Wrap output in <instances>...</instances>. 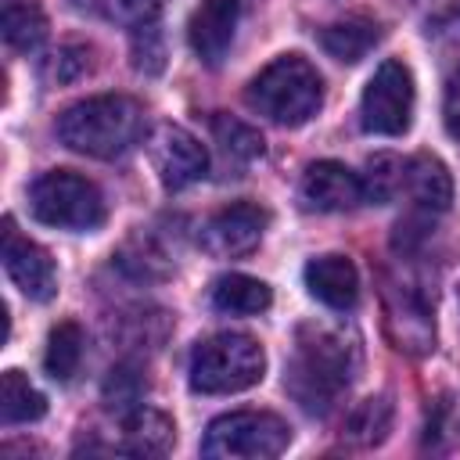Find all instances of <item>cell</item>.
<instances>
[{
  "mask_svg": "<svg viewBox=\"0 0 460 460\" xmlns=\"http://www.w3.org/2000/svg\"><path fill=\"white\" fill-rule=\"evenodd\" d=\"M144 133V108L122 93L75 101L58 115V140L86 158H119Z\"/></svg>",
  "mask_w": 460,
  "mask_h": 460,
  "instance_id": "1",
  "label": "cell"
},
{
  "mask_svg": "<svg viewBox=\"0 0 460 460\" xmlns=\"http://www.w3.org/2000/svg\"><path fill=\"white\" fill-rule=\"evenodd\" d=\"M244 101L277 126H302L323 104V79L302 54H280L248 83Z\"/></svg>",
  "mask_w": 460,
  "mask_h": 460,
  "instance_id": "2",
  "label": "cell"
},
{
  "mask_svg": "<svg viewBox=\"0 0 460 460\" xmlns=\"http://www.w3.org/2000/svg\"><path fill=\"white\" fill-rule=\"evenodd\" d=\"M349 352H352V345H345V338L334 331L313 327V338H309V331H302L298 356H295L284 385L302 402L305 413H327L334 406L338 392L349 388V381H352Z\"/></svg>",
  "mask_w": 460,
  "mask_h": 460,
  "instance_id": "3",
  "label": "cell"
},
{
  "mask_svg": "<svg viewBox=\"0 0 460 460\" xmlns=\"http://www.w3.org/2000/svg\"><path fill=\"white\" fill-rule=\"evenodd\" d=\"M266 374V352L252 334L219 331L190 352V388L201 395H230L259 385Z\"/></svg>",
  "mask_w": 460,
  "mask_h": 460,
  "instance_id": "4",
  "label": "cell"
},
{
  "mask_svg": "<svg viewBox=\"0 0 460 460\" xmlns=\"http://www.w3.org/2000/svg\"><path fill=\"white\" fill-rule=\"evenodd\" d=\"M29 212L43 226L58 230H97L104 223V198L97 183L79 172L50 169L29 187Z\"/></svg>",
  "mask_w": 460,
  "mask_h": 460,
  "instance_id": "5",
  "label": "cell"
},
{
  "mask_svg": "<svg viewBox=\"0 0 460 460\" xmlns=\"http://www.w3.org/2000/svg\"><path fill=\"white\" fill-rule=\"evenodd\" d=\"M288 442H291V428L284 417L270 410H237L208 424L201 438V453L223 460H270L280 456Z\"/></svg>",
  "mask_w": 460,
  "mask_h": 460,
  "instance_id": "6",
  "label": "cell"
},
{
  "mask_svg": "<svg viewBox=\"0 0 460 460\" xmlns=\"http://www.w3.org/2000/svg\"><path fill=\"white\" fill-rule=\"evenodd\" d=\"M359 122L367 133L399 137L413 122V75L402 61H381L359 97Z\"/></svg>",
  "mask_w": 460,
  "mask_h": 460,
  "instance_id": "7",
  "label": "cell"
},
{
  "mask_svg": "<svg viewBox=\"0 0 460 460\" xmlns=\"http://www.w3.org/2000/svg\"><path fill=\"white\" fill-rule=\"evenodd\" d=\"M266 223H270V212L252 205V201H237V205H226L219 212H212L205 223H201V248L216 259H237V255H248L259 248L262 234H266Z\"/></svg>",
  "mask_w": 460,
  "mask_h": 460,
  "instance_id": "8",
  "label": "cell"
},
{
  "mask_svg": "<svg viewBox=\"0 0 460 460\" xmlns=\"http://www.w3.org/2000/svg\"><path fill=\"white\" fill-rule=\"evenodd\" d=\"M151 165L165 190H183L208 176V151L183 126L162 122L151 137Z\"/></svg>",
  "mask_w": 460,
  "mask_h": 460,
  "instance_id": "9",
  "label": "cell"
},
{
  "mask_svg": "<svg viewBox=\"0 0 460 460\" xmlns=\"http://www.w3.org/2000/svg\"><path fill=\"white\" fill-rule=\"evenodd\" d=\"M4 270L14 280V288L32 302H50L58 291V270L47 248L22 237L11 219H4Z\"/></svg>",
  "mask_w": 460,
  "mask_h": 460,
  "instance_id": "10",
  "label": "cell"
},
{
  "mask_svg": "<svg viewBox=\"0 0 460 460\" xmlns=\"http://www.w3.org/2000/svg\"><path fill=\"white\" fill-rule=\"evenodd\" d=\"M241 14H244V0H201L187 22V40H190V50L198 54V61H205L208 68H216L234 36H237V25H241Z\"/></svg>",
  "mask_w": 460,
  "mask_h": 460,
  "instance_id": "11",
  "label": "cell"
},
{
  "mask_svg": "<svg viewBox=\"0 0 460 460\" xmlns=\"http://www.w3.org/2000/svg\"><path fill=\"white\" fill-rule=\"evenodd\" d=\"M298 194H302V205L305 208H316V212H349V208H356V205L367 201L359 172H352L349 165L331 162V158L313 162L302 172Z\"/></svg>",
  "mask_w": 460,
  "mask_h": 460,
  "instance_id": "12",
  "label": "cell"
},
{
  "mask_svg": "<svg viewBox=\"0 0 460 460\" xmlns=\"http://www.w3.org/2000/svg\"><path fill=\"white\" fill-rule=\"evenodd\" d=\"M305 288L327 309H352L359 298V273L349 255H320L305 266Z\"/></svg>",
  "mask_w": 460,
  "mask_h": 460,
  "instance_id": "13",
  "label": "cell"
},
{
  "mask_svg": "<svg viewBox=\"0 0 460 460\" xmlns=\"http://www.w3.org/2000/svg\"><path fill=\"white\" fill-rule=\"evenodd\" d=\"M402 194L413 201L417 212L424 216H442L453 205V180L449 169L435 155H413L406 158V183Z\"/></svg>",
  "mask_w": 460,
  "mask_h": 460,
  "instance_id": "14",
  "label": "cell"
},
{
  "mask_svg": "<svg viewBox=\"0 0 460 460\" xmlns=\"http://www.w3.org/2000/svg\"><path fill=\"white\" fill-rule=\"evenodd\" d=\"M270 302H273L270 284H262L259 277H248V273H223L212 284V305L230 316H255V313L270 309Z\"/></svg>",
  "mask_w": 460,
  "mask_h": 460,
  "instance_id": "15",
  "label": "cell"
},
{
  "mask_svg": "<svg viewBox=\"0 0 460 460\" xmlns=\"http://www.w3.org/2000/svg\"><path fill=\"white\" fill-rule=\"evenodd\" d=\"M377 40H381V25L374 18H345V22H334L320 32V47L334 61H349V65L367 58Z\"/></svg>",
  "mask_w": 460,
  "mask_h": 460,
  "instance_id": "16",
  "label": "cell"
},
{
  "mask_svg": "<svg viewBox=\"0 0 460 460\" xmlns=\"http://www.w3.org/2000/svg\"><path fill=\"white\" fill-rule=\"evenodd\" d=\"M122 435H126V449L129 453H144V456H158L176 442V424L151 410V406H137L126 413L122 420Z\"/></svg>",
  "mask_w": 460,
  "mask_h": 460,
  "instance_id": "17",
  "label": "cell"
},
{
  "mask_svg": "<svg viewBox=\"0 0 460 460\" xmlns=\"http://www.w3.org/2000/svg\"><path fill=\"white\" fill-rule=\"evenodd\" d=\"M47 413V399L29 385L22 370H4L0 377V420L4 424H29Z\"/></svg>",
  "mask_w": 460,
  "mask_h": 460,
  "instance_id": "18",
  "label": "cell"
},
{
  "mask_svg": "<svg viewBox=\"0 0 460 460\" xmlns=\"http://www.w3.org/2000/svg\"><path fill=\"white\" fill-rule=\"evenodd\" d=\"M212 137H216L226 165H234V169H244L255 158H262V137H259V129H252L248 122H241L234 115H216L212 119Z\"/></svg>",
  "mask_w": 460,
  "mask_h": 460,
  "instance_id": "19",
  "label": "cell"
},
{
  "mask_svg": "<svg viewBox=\"0 0 460 460\" xmlns=\"http://www.w3.org/2000/svg\"><path fill=\"white\" fill-rule=\"evenodd\" d=\"M83 359V331L72 320H61L58 327H50L47 334V352H43V367L54 381H68L79 370Z\"/></svg>",
  "mask_w": 460,
  "mask_h": 460,
  "instance_id": "20",
  "label": "cell"
},
{
  "mask_svg": "<svg viewBox=\"0 0 460 460\" xmlns=\"http://www.w3.org/2000/svg\"><path fill=\"white\" fill-rule=\"evenodd\" d=\"M47 36V14L29 0H11L4 7V40L14 50H36Z\"/></svg>",
  "mask_w": 460,
  "mask_h": 460,
  "instance_id": "21",
  "label": "cell"
},
{
  "mask_svg": "<svg viewBox=\"0 0 460 460\" xmlns=\"http://www.w3.org/2000/svg\"><path fill=\"white\" fill-rule=\"evenodd\" d=\"M359 180H363L367 201H377V205L395 201L402 194V183H406V158H399V155H374L367 162V169L359 172Z\"/></svg>",
  "mask_w": 460,
  "mask_h": 460,
  "instance_id": "22",
  "label": "cell"
},
{
  "mask_svg": "<svg viewBox=\"0 0 460 460\" xmlns=\"http://www.w3.org/2000/svg\"><path fill=\"white\" fill-rule=\"evenodd\" d=\"M388 424H392V406H388V399H363V402L349 413V420H345V438H352V442H359V446H370V442H381V438H385Z\"/></svg>",
  "mask_w": 460,
  "mask_h": 460,
  "instance_id": "23",
  "label": "cell"
},
{
  "mask_svg": "<svg viewBox=\"0 0 460 460\" xmlns=\"http://www.w3.org/2000/svg\"><path fill=\"white\" fill-rule=\"evenodd\" d=\"M162 4H165V0H97L101 14H104L108 22H115V25H126V29L158 22Z\"/></svg>",
  "mask_w": 460,
  "mask_h": 460,
  "instance_id": "24",
  "label": "cell"
},
{
  "mask_svg": "<svg viewBox=\"0 0 460 460\" xmlns=\"http://www.w3.org/2000/svg\"><path fill=\"white\" fill-rule=\"evenodd\" d=\"M133 65H137V72H144V75L162 72V65H165V47H162L158 22H147V25H137V29H133Z\"/></svg>",
  "mask_w": 460,
  "mask_h": 460,
  "instance_id": "25",
  "label": "cell"
},
{
  "mask_svg": "<svg viewBox=\"0 0 460 460\" xmlns=\"http://www.w3.org/2000/svg\"><path fill=\"white\" fill-rule=\"evenodd\" d=\"M54 58H58V61L50 65V75H54L58 83H68V79H75L83 68H90V50H86V47H61Z\"/></svg>",
  "mask_w": 460,
  "mask_h": 460,
  "instance_id": "26",
  "label": "cell"
},
{
  "mask_svg": "<svg viewBox=\"0 0 460 460\" xmlns=\"http://www.w3.org/2000/svg\"><path fill=\"white\" fill-rule=\"evenodd\" d=\"M442 122H446V133L460 144V68L446 79V97H442Z\"/></svg>",
  "mask_w": 460,
  "mask_h": 460,
  "instance_id": "27",
  "label": "cell"
}]
</instances>
